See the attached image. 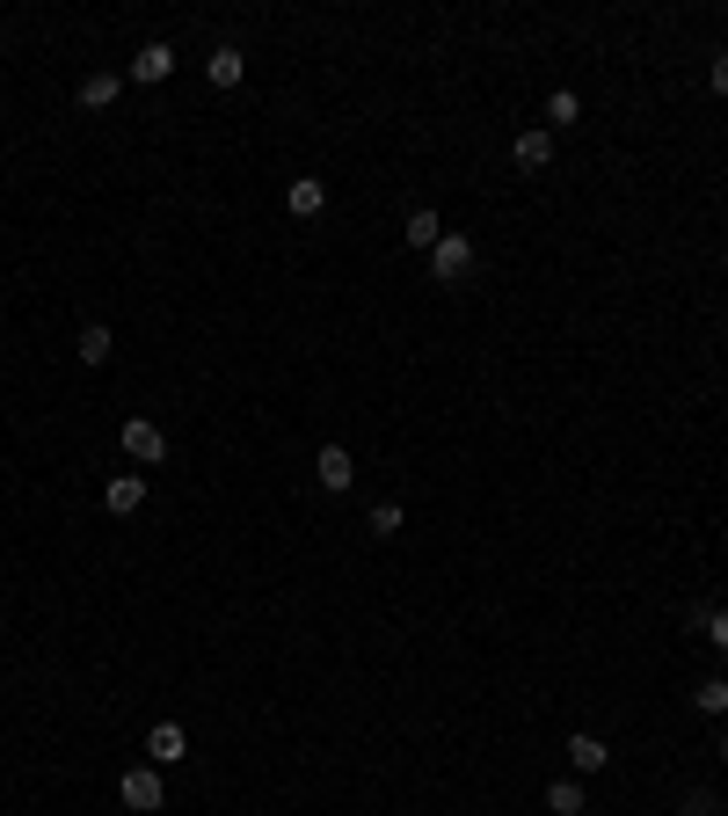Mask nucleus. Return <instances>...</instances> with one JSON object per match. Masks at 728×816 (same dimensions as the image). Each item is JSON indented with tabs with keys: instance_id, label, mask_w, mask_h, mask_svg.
<instances>
[{
	"instance_id": "9d476101",
	"label": "nucleus",
	"mask_w": 728,
	"mask_h": 816,
	"mask_svg": "<svg viewBox=\"0 0 728 816\" xmlns=\"http://www.w3.org/2000/svg\"><path fill=\"white\" fill-rule=\"evenodd\" d=\"M103 504L117 510V518H132V510L146 504V474H110V488H103Z\"/></svg>"
},
{
	"instance_id": "7ed1b4c3",
	"label": "nucleus",
	"mask_w": 728,
	"mask_h": 816,
	"mask_svg": "<svg viewBox=\"0 0 728 816\" xmlns=\"http://www.w3.org/2000/svg\"><path fill=\"white\" fill-rule=\"evenodd\" d=\"M474 262H481V248H474L467 234H445V241L430 248V278H437V285H459Z\"/></svg>"
},
{
	"instance_id": "4468645a",
	"label": "nucleus",
	"mask_w": 728,
	"mask_h": 816,
	"mask_svg": "<svg viewBox=\"0 0 728 816\" xmlns=\"http://www.w3.org/2000/svg\"><path fill=\"white\" fill-rule=\"evenodd\" d=\"M110 350H117V343H110L103 321H87V329L73 335V358H81V365H110Z\"/></svg>"
},
{
	"instance_id": "dca6fc26",
	"label": "nucleus",
	"mask_w": 728,
	"mask_h": 816,
	"mask_svg": "<svg viewBox=\"0 0 728 816\" xmlns=\"http://www.w3.org/2000/svg\"><path fill=\"white\" fill-rule=\"evenodd\" d=\"M693 707L707 714V722H721V714H728V678H699V685H693Z\"/></svg>"
},
{
	"instance_id": "39448f33",
	"label": "nucleus",
	"mask_w": 728,
	"mask_h": 816,
	"mask_svg": "<svg viewBox=\"0 0 728 816\" xmlns=\"http://www.w3.org/2000/svg\"><path fill=\"white\" fill-rule=\"evenodd\" d=\"M190 758V730L183 722H154L146 730V765H183Z\"/></svg>"
},
{
	"instance_id": "f3484780",
	"label": "nucleus",
	"mask_w": 728,
	"mask_h": 816,
	"mask_svg": "<svg viewBox=\"0 0 728 816\" xmlns=\"http://www.w3.org/2000/svg\"><path fill=\"white\" fill-rule=\"evenodd\" d=\"M547 809H554V816H583V781H575V773H569V781H547Z\"/></svg>"
},
{
	"instance_id": "f03ea898",
	"label": "nucleus",
	"mask_w": 728,
	"mask_h": 816,
	"mask_svg": "<svg viewBox=\"0 0 728 816\" xmlns=\"http://www.w3.org/2000/svg\"><path fill=\"white\" fill-rule=\"evenodd\" d=\"M124 459H139V467H160L168 459V431H160L154 416H124Z\"/></svg>"
},
{
	"instance_id": "a211bd4d",
	"label": "nucleus",
	"mask_w": 728,
	"mask_h": 816,
	"mask_svg": "<svg viewBox=\"0 0 728 816\" xmlns=\"http://www.w3.org/2000/svg\"><path fill=\"white\" fill-rule=\"evenodd\" d=\"M401 525H408V518H401V504H372V510H364V533H372V539H394Z\"/></svg>"
},
{
	"instance_id": "412c9836",
	"label": "nucleus",
	"mask_w": 728,
	"mask_h": 816,
	"mask_svg": "<svg viewBox=\"0 0 728 816\" xmlns=\"http://www.w3.org/2000/svg\"><path fill=\"white\" fill-rule=\"evenodd\" d=\"M721 758H728V730H721Z\"/></svg>"
},
{
	"instance_id": "4be33fe9",
	"label": "nucleus",
	"mask_w": 728,
	"mask_h": 816,
	"mask_svg": "<svg viewBox=\"0 0 728 816\" xmlns=\"http://www.w3.org/2000/svg\"><path fill=\"white\" fill-rule=\"evenodd\" d=\"M0 634H8V612H0Z\"/></svg>"
},
{
	"instance_id": "423d86ee",
	"label": "nucleus",
	"mask_w": 728,
	"mask_h": 816,
	"mask_svg": "<svg viewBox=\"0 0 728 816\" xmlns=\"http://www.w3.org/2000/svg\"><path fill=\"white\" fill-rule=\"evenodd\" d=\"M284 211H292V219H321V211H329V183H321V175H292V183H284Z\"/></svg>"
},
{
	"instance_id": "6e6552de",
	"label": "nucleus",
	"mask_w": 728,
	"mask_h": 816,
	"mask_svg": "<svg viewBox=\"0 0 728 816\" xmlns=\"http://www.w3.org/2000/svg\"><path fill=\"white\" fill-rule=\"evenodd\" d=\"M569 765H575V781H583V773H605V765H612V744H605V736H590V730H575V736H569Z\"/></svg>"
},
{
	"instance_id": "1a4fd4ad",
	"label": "nucleus",
	"mask_w": 728,
	"mask_h": 816,
	"mask_svg": "<svg viewBox=\"0 0 728 816\" xmlns=\"http://www.w3.org/2000/svg\"><path fill=\"white\" fill-rule=\"evenodd\" d=\"M401 241L416 248V256H430V248L445 241V219H437L430 205H416V211H408V226H401Z\"/></svg>"
},
{
	"instance_id": "ddd939ff",
	"label": "nucleus",
	"mask_w": 728,
	"mask_h": 816,
	"mask_svg": "<svg viewBox=\"0 0 728 816\" xmlns=\"http://www.w3.org/2000/svg\"><path fill=\"white\" fill-rule=\"evenodd\" d=\"M168 73H175V52H168V44H146V52L132 59V81H139V87H160Z\"/></svg>"
},
{
	"instance_id": "f257e3e1",
	"label": "nucleus",
	"mask_w": 728,
	"mask_h": 816,
	"mask_svg": "<svg viewBox=\"0 0 728 816\" xmlns=\"http://www.w3.org/2000/svg\"><path fill=\"white\" fill-rule=\"evenodd\" d=\"M117 802H124V809H139V816H154L160 802H168V781H160V765H124Z\"/></svg>"
},
{
	"instance_id": "6ab92c4d",
	"label": "nucleus",
	"mask_w": 728,
	"mask_h": 816,
	"mask_svg": "<svg viewBox=\"0 0 728 816\" xmlns=\"http://www.w3.org/2000/svg\"><path fill=\"white\" fill-rule=\"evenodd\" d=\"M677 816H721V802H714V795H707V787H693V795L677 802Z\"/></svg>"
},
{
	"instance_id": "20e7f679",
	"label": "nucleus",
	"mask_w": 728,
	"mask_h": 816,
	"mask_svg": "<svg viewBox=\"0 0 728 816\" xmlns=\"http://www.w3.org/2000/svg\"><path fill=\"white\" fill-rule=\"evenodd\" d=\"M510 161H518L524 175H547V168H554V132H547V124L518 132V140H510Z\"/></svg>"
},
{
	"instance_id": "aec40b11",
	"label": "nucleus",
	"mask_w": 728,
	"mask_h": 816,
	"mask_svg": "<svg viewBox=\"0 0 728 816\" xmlns=\"http://www.w3.org/2000/svg\"><path fill=\"white\" fill-rule=\"evenodd\" d=\"M714 95H728V52H714Z\"/></svg>"
},
{
	"instance_id": "0eeeda50",
	"label": "nucleus",
	"mask_w": 728,
	"mask_h": 816,
	"mask_svg": "<svg viewBox=\"0 0 728 816\" xmlns=\"http://www.w3.org/2000/svg\"><path fill=\"white\" fill-rule=\"evenodd\" d=\"M313 474H321V488H329V496L357 488V459H350L343 445H321V452H313Z\"/></svg>"
},
{
	"instance_id": "f8f14e48",
	"label": "nucleus",
	"mask_w": 728,
	"mask_h": 816,
	"mask_svg": "<svg viewBox=\"0 0 728 816\" xmlns=\"http://www.w3.org/2000/svg\"><path fill=\"white\" fill-rule=\"evenodd\" d=\"M205 81H211V87H241V81H248V59L233 52V44H219V52L205 59Z\"/></svg>"
},
{
	"instance_id": "9b49d317",
	"label": "nucleus",
	"mask_w": 728,
	"mask_h": 816,
	"mask_svg": "<svg viewBox=\"0 0 728 816\" xmlns=\"http://www.w3.org/2000/svg\"><path fill=\"white\" fill-rule=\"evenodd\" d=\"M117 95H124V73H110V66H95V73L81 81V110H110Z\"/></svg>"
},
{
	"instance_id": "2eb2a0df",
	"label": "nucleus",
	"mask_w": 728,
	"mask_h": 816,
	"mask_svg": "<svg viewBox=\"0 0 728 816\" xmlns=\"http://www.w3.org/2000/svg\"><path fill=\"white\" fill-rule=\"evenodd\" d=\"M575 117H583V95H575V87H554V95H547V132H569Z\"/></svg>"
}]
</instances>
